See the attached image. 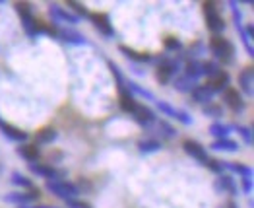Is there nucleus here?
Listing matches in <instances>:
<instances>
[{"label": "nucleus", "mask_w": 254, "mask_h": 208, "mask_svg": "<svg viewBox=\"0 0 254 208\" xmlns=\"http://www.w3.org/2000/svg\"><path fill=\"white\" fill-rule=\"evenodd\" d=\"M210 51L218 60H221L225 64H233V60H235V47L225 37H219V35L212 37L210 39Z\"/></svg>", "instance_id": "obj_1"}, {"label": "nucleus", "mask_w": 254, "mask_h": 208, "mask_svg": "<svg viewBox=\"0 0 254 208\" xmlns=\"http://www.w3.org/2000/svg\"><path fill=\"white\" fill-rule=\"evenodd\" d=\"M204 16H206V23H208V29L214 31L216 35H219L223 29H225V19L221 18V12L218 10V4L216 2H204Z\"/></svg>", "instance_id": "obj_2"}, {"label": "nucleus", "mask_w": 254, "mask_h": 208, "mask_svg": "<svg viewBox=\"0 0 254 208\" xmlns=\"http://www.w3.org/2000/svg\"><path fill=\"white\" fill-rule=\"evenodd\" d=\"M47 189H49L53 195H56L58 199H62V201H72L74 197L80 195V189H78L74 183H70V181H62V179L47 181Z\"/></svg>", "instance_id": "obj_3"}, {"label": "nucleus", "mask_w": 254, "mask_h": 208, "mask_svg": "<svg viewBox=\"0 0 254 208\" xmlns=\"http://www.w3.org/2000/svg\"><path fill=\"white\" fill-rule=\"evenodd\" d=\"M223 103L233 111V113H241L245 109V101L241 97V92L237 88H225L223 90Z\"/></svg>", "instance_id": "obj_4"}, {"label": "nucleus", "mask_w": 254, "mask_h": 208, "mask_svg": "<svg viewBox=\"0 0 254 208\" xmlns=\"http://www.w3.org/2000/svg\"><path fill=\"white\" fill-rule=\"evenodd\" d=\"M130 115L134 117V121L140 127H151L155 123V119H157L155 113H153V109H149L147 105H142V103H136V107H134V111Z\"/></svg>", "instance_id": "obj_5"}, {"label": "nucleus", "mask_w": 254, "mask_h": 208, "mask_svg": "<svg viewBox=\"0 0 254 208\" xmlns=\"http://www.w3.org/2000/svg\"><path fill=\"white\" fill-rule=\"evenodd\" d=\"M182 150H184L190 158H194L196 162H200V164H206V162H208V152H206V148H204L200 142L192 140V138H188V140L182 142Z\"/></svg>", "instance_id": "obj_6"}, {"label": "nucleus", "mask_w": 254, "mask_h": 208, "mask_svg": "<svg viewBox=\"0 0 254 208\" xmlns=\"http://www.w3.org/2000/svg\"><path fill=\"white\" fill-rule=\"evenodd\" d=\"M49 14H51V18H53L56 23H58V21H64V23H78V21H80L78 16H74L72 12L60 8L58 4H51V6H49Z\"/></svg>", "instance_id": "obj_7"}, {"label": "nucleus", "mask_w": 254, "mask_h": 208, "mask_svg": "<svg viewBox=\"0 0 254 208\" xmlns=\"http://www.w3.org/2000/svg\"><path fill=\"white\" fill-rule=\"evenodd\" d=\"M90 19L93 21V25H95L103 35H107V37H115V29H113L111 19H109L107 14H101V12H97V14H90Z\"/></svg>", "instance_id": "obj_8"}, {"label": "nucleus", "mask_w": 254, "mask_h": 208, "mask_svg": "<svg viewBox=\"0 0 254 208\" xmlns=\"http://www.w3.org/2000/svg\"><path fill=\"white\" fill-rule=\"evenodd\" d=\"M0 132H2L8 140H14V142H25V140H27V132H25V131H21V129H18V127H14V125H10V123H6V121H2V119H0Z\"/></svg>", "instance_id": "obj_9"}, {"label": "nucleus", "mask_w": 254, "mask_h": 208, "mask_svg": "<svg viewBox=\"0 0 254 208\" xmlns=\"http://www.w3.org/2000/svg\"><path fill=\"white\" fill-rule=\"evenodd\" d=\"M229 84H231V76H229V72H223V70H219L216 76H212L210 78V82L206 84L214 94H223V90L225 88H229Z\"/></svg>", "instance_id": "obj_10"}, {"label": "nucleus", "mask_w": 254, "mask_h": 208, "mask_svg": "<svg viewBox=\"0 0 254 208\" xmlns=\"http://www.w3.org/2000/svg\"><path fill=\"white\" fill-rule=\"evenodd\" d=\"M29 171L31 173H35V175H39V177H45L47 181H53V179H58V171H56V168L54 166H49V164H29Z\"/></svg>", "instance_id": "obj_11"}, {"label": "nucleus", "mask_w": 254, "mask_h": 208, "mask_svg": "<svg viewBox=\"0 0 254 208\" xmlns=\"http://www.w3.org/2000/svg\"><path fill=\"white\" fill-rule=\"evenodd\" d=\"M253 68L251 66H247V68H243V72L239 74V88H241V92L243 94H247V95H253L254 94V82H253Z\"/></svg>", "instance_id": "obj_12"}, {"label": "nucleus", "mask_w": 254, "mask_h": 208, "mask_svg": "<svg viewBox=\"0 0 254 208\" xmlns=\"http://www.w3.org/2000/svg\"><path fill=\"white\" fill-rule=\"evenodd\" d=\"M214 187H216L218 193H229V195H233V197L239 193V191H237V185H235V181H233L231 175H219Z\"/></svg>", "instance_id": "obj_13"}, {"label": "nucleus", "mask_w": 254, "mask_h": 208, "mask_svg": "<svg viewBox=\"0 0 254 208\" xmlns=\"http://www.w3.org/2000/svg\"><path fill=\"white\" fill-rule=\"evenodd\" d=\"M192 94V99L196 101V103H204V105H208V103H212V99H214V92L204 84V86H194V90L190 92Z\"/></svg>", "instance_id": "obj_14"}, {"label": "nucleus", "mask_w": 254, "mask_h": 208, "mask_svg": "<svg viewBox=\"0 0 254 208\" xmlns=\"http://www.w3.org/2000/svg\"><path fill=\"white\" fill-rule=\"evenodd\" d=\"M18 154L23 160H27L29 164H35L39 160V156H41V150H39L37 144H21V146H18Z\"/></svg>", "instance_id": "obj_15"}, {"label": "nucleus", "mask_w": 254, "mask_h": 208, "mask_svg": "<svg viewBox=\"0 0 254 208\" xmlns=\"http://www.w3.org/2000/svg\"><path fill=\"white\" fill-rule=\"evenodd\" d=\"M58 37H60L64 43H72V45H88V39H86L82 33L74 31V29H60V31H58Z\"/></svg>", "instance_id": "obj_16"}, {"label": "nucleus", "mask_w": 254, "mask_h": 208, "mask_svg": "<svg viewBox=\"0 0 254 208\" xmlns=\"http://www.w3.org/2000/svg\"><path fill=\"white\" fill-rule=\"evenodd\" d=\"M21 23H23V29H25V33H27L29 37H37L39 33H43V27H45V23H41V21L35 19L33 16H31V18H23Z\"/></svg>", "instance_id": "obj_17"}, {"label": "nucleus", "mask_w": 254, "mask_h": 208, "mask_svg": "<svg viewBox=\"0 0 254 208\" xmlns=\"http://www.w3.org/2000/svg\"><path fill=\"white\" fill-rule=\"evenodd\" d=\"M186 78H190V80H198L200 76H204L202 74V62L200 60H196V58H190L186 64H184V72H182Z\"/></svg>", "instance_id": "obj_18"}, {"label": "nucleus", "mask_w": 254, "mask_h": 208, "mask_svg": "<svg viewBox=\"0 0 254 208\" xmlns=\"http://www.w3.org/2000/svg\"><path fill=\"white\" fill-rule=\"evenodd\" d=\"M121 53L130 58V60H134V62H153V57L151 55H145V53H138V51H134V49H130V47H125V45H121Z\"/></svg>", "instance_id": "obj_19"}, {"label": "nucleus", "mask_w": 254, "mask_h": 208, "mask_svg": "<svg viewBox=\"0 0 254 208\" xmlns=\"http://www.w3.org/2000/svg\"><path fill=\"white\" fill-rule=\"evenodd\" d=\"M138 150H140L142 154H155V152L161 150V142L155 140V138H142V140L138 142Z\"/></svg>", "instance_id": "obj_20"}, {"label": "nucleus", "mask_w": 254, "mask_h": 208, "mask_svg": "<svg viewBox=\"0 0 254 208\" xmlns=\"http://www.w3.org/2000/svg\"><path fill=\"white\" fill-rule=\"evenodd\" d=\"M210 148L216 150V152H237V150H239V144H237L235 140H231V138H221V140L212 142Z\"/></svg>", "instance_id": "obj_21"}, {"label": "nucleus", "mask_w": 254, "mask_h": 208, "mask_svg": "<svg viewBox=\"0 0 254 208\" xmlns=\"http://www.w3.org/2000/svg\"><path fill=\"white\" fill-rule=\"evenodd\" d=\"M56 136L58 134H56V131L53 127H45L35 134V140H37V144H51V142L56 140Z\"/></svg>", "instance_id": "obj_22"}, {"label": "nucleus", "mask_w": 254, "mask_h": 208, "mask_svg": "<svg viewBox=\"0 0 254 208\" xmlns=\"http://www.w3.org/2000/svg\"><path fill=\"white\" fill-rule=\"evenodd\" d=\"M109 70L113 72V76H115V80H117V86H119V90H121V95H123V94H130L127 90V80H125V76H123L121 66H117L113 60H109Z\"/></svg>", "instance_id": "obj_23"}, {"label": "nucleus", "mask_w": 254, "mask_h": 208, "mask_svg": "<svg viewBox=\"0 0 254 208\" xmlns=\"http://www.w3.org/2000/svg\"><path fill=\"white\" fill-rule=\"evenodd\" d=\"M4 201L10 203V205H18V207H27L31 203V199H29L27 193H8L4 197Z\"/></svg>", "instance_id": "obj_24"}, {"label": "nucleus", "mask_w": 254, "mask_h": 208, "mask_svg": "<svg viewBox=\"0 0 254 208\" xmlns=\"http://www.w3.org/2000/svg\"><path fill=\"white\" fill-rule=\"evenodd\" d=\"M223 168L229 170V171H233V173H237V175H241V177H253V170H251L249 166H245V164H229V162H223Z\"/></svg>", "instance_id": "obj_25"}, {"label": "nucleus", "mask_w": 254, "mask_h": 208, "mask_svg": "<svg viewBox=\"0 0 254 208\" xmlns=\"http://www.w3.org/2000/svg\"><path fill=\"white\" fill-rule=\"evenodd\" d=\"M127 90L134 95H140V97H144V99H149V101H155V95L149 92V90H144L142 86H138L136 82H127Z\"/></svg>", "instance_id": "obj_26"}, {"label": "nucleus", "mask_w": 254, "mask_h": 208, "mask_svg": "<svg viewBox=\"0 0 254 208\" xmlns=\"http://www.w3.org/2000/svg\"><path fill=\"white\" fill-rule=\"evenodd\" d=\"M194 86H196V82L194 80H190V78H186L184 74H179V78L175 80V90L177 92H192L194 90Z\"/></svg>", "instance_id": "obj_27"}, {"label": "nucleus", "mask_w": 254, "mask_h": 208, "mask_svg": "<svg viewBox=\"0 0 254 208\" xmlns=\"http://www.w3.org/2000/svg\"><path fill=\"white\" fill-rule=\"evenodd\" d=\"M229 132H231V127H227V125H223V123H214V125L210 127V134H212V136H216L218 140L227 138V136H229Z\"/></svg>", "instance_id": "obj_28"}, {"label": "nucleus", "mask_w": 254, "mask_h": 208, "mask_svg": "<svg viewBox=\"0 0 254 208\" xmlns=\"http://www.w3.org/2000/svg\"><path fill=\"white\" fill-rule=\"evenodd\" d=\"M12 183L14 185H18V187H21V189H33V181L29 179V177H25L23 173H19V171H14L12 173Z\"/></svg>", "instance_id": "obj_29"}, {"label": "nucleus", "mask_w": 254, "mask_h": 208, "mask_svg": "<svg viewBox=\"0 0 254 208\" xmlns=\"http://www.w3.org/2000/svg\"><path fill=\"white\" fill-rule=\"evenodd\" d=\"M202 113H204L206 117H210V119H219V117L223 115V107L218 105V103H208V105H204Z\"/></svg>", "instance_id": "obj_30"}, {"label": "nucleus", "mask_w": 254, "mask_h": 208, "mask_svg": "<svg viewBox=\"0 0 254 208\" xmlns=\"http://www.w3.org/2000/svg\"><path fill=\"white\" fill-rule=\"evenodd\" d=\"M136 99H134V95L132 94H123L121 95V109L123 111H127V113H132L134 111V107H136Z\"/></svg>", "instance_id": "obj_31"}, {"label": "nucleus", "mask_w": 254, "mask_h": 208, "mask_svg": "<svg viewBox=\"0 0 254 208\" xmlns=\"http://www.w3.org/2000/svg\"><path fill=\"white\" fill-rule=\"evenodd\" d=\"M219 70H221V68H219V64H218V62H214V60H206V62H202V74H204V76H208V78L216 76Z\"/></svg>", "instance_id": "obj_32"}, {"label": "nucleus", "mask_w": 254, "mask_h": 208, "mask_svg": "<svg viewBox=\"0 0 254 208\" xmlns=\"http://www.w3.org/2000/svg\"><path fill=\"white\" fill-rule=\"evenodd\" d=\"M16 10H18V14H19V18L23 19V18H31L33 16V10H31V4L29 2H16V6H14Z\"/></svg>", "instance_id": "obj_33"}, {"label": "nucleus", "mask_w": 254, "mask_h": 208, "mask_svg": "<svg viewBox=\"0 0 254 208\" xmlns=\"http://www.w3.org/2000/svg\"><path fill=\"white\" fill-rule=\"evenodd\" d=\"M210 171H214V173H218V175H223V171H225V168H223V162H219V160H214V158H208V162L204 164Z\"/></svg>", "instance_id": "obj_34"}, {"label": "nucleus", "mask_w": 254, "mask_h": 208, "mask_svg": "<svg viewBox=\"0 0 254 208\" xmlns=\"http://www.w3.org/2000/svg\"><path fill=\"white\" fill-rule=\"evenodd\" d=\"M68 8H70V10H74L72 14H74V16L78 14V18H90V12H88V10H86V6H84V4H80V2H74V0H72V2H68Z\"/></svg>", "instance_id": "obj_35"}, {"label": "nucleus", "mask_w": 254, "mask_h": 208, "mask_svg": "<svg viewBox=\"0 0 254 208\" xmlns=\"http://www.w3.org/2000/svg\"><path fill=\"white\" fill-rule=\"evenodd\" d=\"M157 129H159V132H161L165 138H175V134H177V131H175L167 121H159Z\"/></svg>", "instance_id": "obj_36"}, {"label": "nucleus", "mask_w": 254, "mask_h": 208, "mask_svg": "<svg viewBox=\"0 0 254 208\" xmlns=\"http://www.w3.org/2000/svg\"><path fill=\"white\" fill-rule=\"evenodd\" d=\"M155 103H157V109H159L163 115H167V117H175L177 109H175L173 105H169L167 101H155Z\"/></svg>", "instance_id": "obj_37"}, {"label": "nucleus", "mask_w": 254, "mask_h": 208, "mask_svg": "<svg viewBox=\"0 0 254 208\" xmlns=\"http://www.w3.org/2000/svg\"><path fill=\"white\" fill-rule=\"evenodd\" d=\"M163 45H165L167 51H179V49L182 47V43H181L177 37H167V39L163 41Z\"/></svg>", "instance_id": "obj_38"}, {"label": "nucleus", "mask_w": 254, "mask_h": 208, "mask_svg": "<svg viewBox=\"0 0 254 208\" xmlns=\"http://www.w3.org/2000/svg\"><path fill=\"white\" fill-rule=\"evenodd\" d=\"M175 119L179 121V123H182V125H192V117H190V113H186V111H182V109H177V113H175Z\"/></svg>", "instance_id": "obj_39"}, {"label": "nucleus", "mask_w": 254, "mask_h": 208, "mask_svg": "<svg viewBox=\"0 0 254 208\" xmlns=\"http://www.w3.org/2000/svg\"><path fill=\"white\" fill-rule=\"evenodd\" d=\"M237 131H239V134L243 136V140L251 146V144H253V129H251V127H237Z\"/></svg>", "instance_id": "obj_40"}, {"label": "nucleus", "mask_w": 254, "mask_h": 208, "mask_svg": "<svg viewBox=\"0 0 254 208\" xmlns=\"http://www.w3.org/2000/svg\"><path fill=\"white\" fill-rule=\"evenodd\" d=\"M241 189H243V193L251 195V191H253V177H243L241 179Z\"/></svg>", "instance_id": "obj_41"}, {"label": "nucleus", "mask_w": 254, "mask_h": 208, "mask_svg": "<svg viewBox=\"0 0 254 208\" xmlns=\"http://www.w3.org/2000/svg\"><path fill=\"white\" fill-rule=\"evenodd\" d=\"M66 207L68 208H91L88 203H84V201H76V199H72V201H66Z\"/></svg>", "instance_id": "obj_42"}, {"label": "nucleus", "mask_w": 254, "mask_h": 208, "mask_svg": "<svg viewBox=\"0 0 254 208\" xmlns=\"http://www.w3.org/2000/svg\"><path fill=\"white\" fill-rule=\"evenodd\" d=\"M225 208H237V205H235V203H229V205H227Z\"/></svg>", "instance_id": "obj_43"}]
</instances>
